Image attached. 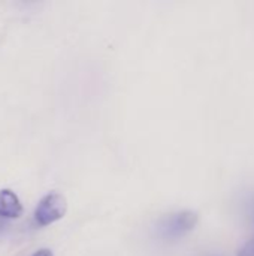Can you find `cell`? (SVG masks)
<instances>
[{
  "instance_id": "cell-7",
  "label": "cell",
  "mask_w": 254,
  "mask_h": 256,
  "mask_svg": "<svg viewBox=\"0 0 254 256\" xmlns=\"http://www.w3.org/2000/svg\"><path fill=\"white\" fill-rule=\"evenodd\" d=\"M253 222H254V214H253Z\"/></svg>"
},
{
  "instance_id": "cell-4",
  "label": "cell",
  "mask_w": 254,
  "mask_h": 256,
  "mask_svg": "<svg viewBox=\"0 0 254 256\" xmlns=\"http://www.w3.org/2000/svg\"><path fill=\"white\" fill-rule=\"evenodd\" d=\"M237 256H254V237L249 238L240 249Z\"/></svg>"
},
{
  "instance_id": "cell-1",
  "label": "cell",
  "mask_w": 254,
  "mask_h": 256,
  "mask_svg": "<svg viewBox=\"0 0 254 256\" xmlns=\"http://www.w3.org/2000/svg\"><path fill=\"white\" fill-rule=\"evenodd\" d=\"M199 222L198 212L193 210H180L171 214L163 216L157 222V234L165 240H177L189 234L196 228Z\"/></svg>"
},
{
  "instance_id": "cell-3",
  "label": "cell",
  "mask_w": 254,
  "mask_h": 256,
  "mask_svg": "<svg viewBox=\"0 0 254 256\" xmlns=\"http://www.w3.org/2000/svg\"><path fill=\"white\" fill-rule=\"evenodd\" d=\"M22 214V204L10 189H0V218L18 219Z\"/></svg>"
},
{
  "instance_id": "cell-6",
  "label": "cell",
  "mask_w": 254,
  "mask_h": 256,
  "mask_svg": "<svg viewBox=\"0 0 254 256\" xmlns=\"http://www.w3.org/2000/svg\"><path fill=\"white\" fill-rule=\"evenodd\" d=\"M208 256H222L220 254H217V255H208Z\"/></svg>"
},
{
  "instance_id": "cell-2",
  "label": "cell",
  "mask_w": 254,
  "mask_h": 256,
  "mask_svg": "<svg viewBox=\"0 0 254 256\" xmlns=\"http://www.w3.org/2000/svg\"><path fill=\"white\" fill-rule=\"evenodd\" d=\"M67 212V201L58 192H48L40 198L34 208V222L39 226H48L64 218Z\"/></svg>"
},
{
  "instance_id": "cell-5",
  "label": "cell",
  "mask_w": 254,
  "mask_h": 256,
  "mask_svg": "<svg viewBox=\"0 0 254 256\" xmlns=\"http://www.w3.org/2000/svg\"><path fill=\"white\" fill-rule=\"evenodd\" d=\"M31 256H54L52 254V250L51 249H46V248H43V249H39V250H36L34 254Z\"/></svg>"
}]
</instances>
